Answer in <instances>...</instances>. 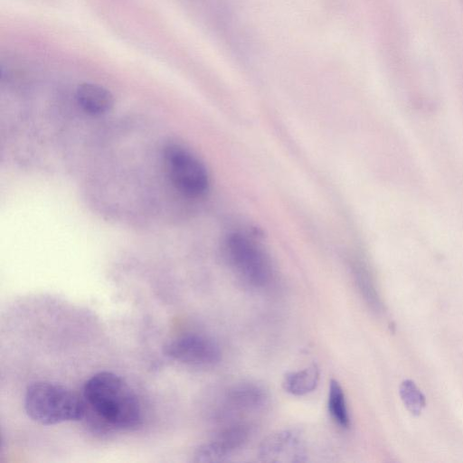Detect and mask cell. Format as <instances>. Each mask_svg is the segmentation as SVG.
<instances>
[{
    "mask_svg": "<svg viewBox=\"0 0 463 463\" xmlns=\"http://www.w3.org/2000/svg\"><path fill=\"white\" fill-rule=\"evenodd\" d=\"M86 403L85 417L99 430H134L142 422L139 400L120 376L99 372L89 378L83 386Z\"/></svg>",
    "mask_w": 463,
    "mask_h": 463,
    "instance_id": "6da1fadb",
    "label": "cell"
},
{
    "mask_svg": "<svg viewBox=\"0 0 463 463\" xmlns=\"http://www.w3.org/2000/svg\"><path fill=\"white\" fill-rule=\"evenodd\" d=\"M24 409L33 420L42 425L80 420L86 414L84 399L50 382H35L27 387Z\"/></svg>",
    "mask_w": 463,
    "mask_h": 463,
    "instance_id": "7a4b0ae2",
    "label": "cell"
},
{
    "mask_svg": "<svg viewBox=\"0 0 463 463\" xmlns=\"http://www.w3.org/2000/svg\"><path fill=\"white\" fill-rule=\"evenodd\" d=\"M226 260L236 276L246 285L261 288L272 279L269 256L252 239L241 232L230 234L224 242Z\"/></svg>",
    "mask_w": 463,
    "mask_h": 463,
    "instance_id": "3957f363",
    "label": "cell"
},
{
    "mask_svg": "<svg viewBox=\"0 0 463 463\" xmlns=\"http://www.w3.org/2000/svg\"><path fill=\"white\" fill-rule=\"evenodd\" d=\"M164 159L168 175L180 193L192 198L206 193L209 186L207 170L190 150L177 144L168 145L164 151Z\"/></svg>",
    "mask_w": 463,
    "mask_h": 463,
    "instance_id": "277c9868",
    "label": "cell"
},
{
    "mask_svg": "<svg viewBox=\"0 0 463 463\" xmlns=\"http://www.w3.org/2000/svg\"><path fill=\"white\" fill-rule=\"evenodd\" d=\"M165 354L171 359L193 367H208L219 363L222 352L212 338L190 334L179 336L165 346Z\"/></svg>",
    "mask_w": 463,
    "mask_h": 463,
    "instance_id": "5b68a950",
    "label": "cell"
},
{
    "mask_svg": "<svg viewBox=\"0 0 463 463\" xmlns=\"http://www.w3.org/2000/svg\"><path fill=\"white\" fill-rule=\"evenodd\" d=\"M258 457L268 463H298L307 460V452L301 433L287 429L267 436L259 447Z\"/></svg>",
    "mask_w": 463,
    "mask_h": 463,
    "instance_id": "8992f818",
    "label": "cell"
},
{
    "mask_svg": "<svg viewBox=\"0 0 463 463\" xmlns=\"http://www.w3.org/2000/svg\"><path fill=\"white\" fill-rule=\"evenodd\" d=\"M227 413H250L262 410L268 402L266 389L256 383L242 382L229 387L223 396Z\"/></svg>",
    "mask_w": 463,
    "mask_h": 463,
    "instance_id": "52a82bcc",
    "label": "cell"
},
{
    "mask_svg": "<svg viewBox=\"0 0 463 463\" xmlns=\"http://www.w3.org/2000/svg\"><path fill=\"white\" fill-rule=\"evenodd\" d=\"M250 431V427L246 423H233L222 430L209 442L222 461L225 462L248 442Z\"/></svg>",
    "mask_w": 463,
    "mask_h": 463,
    "instance_id": "ba28073f",
    "label": "cell"
},
{
    "mask_svg": "<svg viewBox=\"0 0 463 463\" xmlns=\"http://www.w3.org/2000/svg\"><path fill=\"white\" fill-rule=\"evenodd\" d=\"M76 99L80 107L90 115L105 114L114 104L113 96L107 89L90 82L78 86Z\"/></svg>",
    "mask_w": 463,
    "mask_h": 463,
    "instance_id": "9c48e42d",
    "label": "cell"
},
{
    "mask_svg": "<svg viewBox=\"0 0 463 463\" xmlns=\"http://www.w3.org/2000/svg\"><path fill=\"white\" fill-rule=\"evenodd\" d=\"M320 378L317 364H311L301 370L285 374L282 387L285 392L294 396H303L316 390Z\"/></svg>",
    "mask_w": 463,
    "mask_h": 463,
    "instance_id": "30bf717a",
    "label": "cell"
},
{
    "mask_svg": "<svg viewBox=\"0 0 463 463\" xmlns=\"http://www.w3.org/2000/svg\"><path fill=\"white\" fill-rule=\"evenodd\" d=\"M327 409L331 419L343 429L350 425L345 393L336 380H331L328 388Z\"/></svg>",
    "mask_w": 463,
    "mask_h": 463,
    "instance_id": "8fae6325",
    "label": "cell"
},
{
    "mask_svg": "<svg viewBox=\"0 0 463 463\" xmlns=\"http://www.w3.org/2000/svg\"><path fill=\"white\" fill-rule=\"evenodd\" d=\"M400 395L405 407L411 414H420L426 405V399L411 380H405L402 383Z\"/></svg>",
    "mask_w": 463,
    "mask_h": 463,
    "instance_id": "7c38bea8",
    "label": "cell"
},
{
    "mask_svg": "<svg viewBox=\"0 0 463 463\" xmlns=\"http://www.w3.org/2000/svg\"><path fill=\"white\" fill-rule=\"evenodd\" d=\"M355 280L359 290L365 301L373 309L381 308V301L370 274L364 267L358 266L355 269Z\"/></svg>",
    "mask_w": 463,
    "mask_h": 463,
    "instance_id": "4fadbf2b",
    "label": "cell"
}]
</instances>
